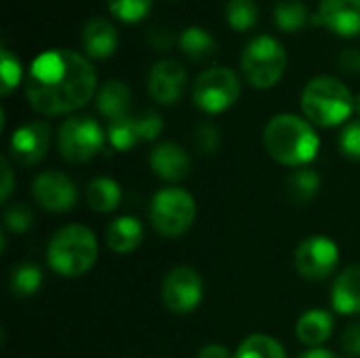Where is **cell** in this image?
Returning a JSON list of instances; mask_svg holds the SVG:
<instances>
[{
  "mask_svg": "<svg viewBox=\"0 0 360 358\" xmlns=\"http://www.w3.org/2000/svg\"><path fill=\"white\" fill-rule=\"evenodd\" d=\"M302 110L314 127L331 129L346 122L354 112L350 89L335 76L312 78L302 93Z\"/></svg>",
  "mask_w": 360,
  "mask_h": 358,
  "instance_id": "3957f363",
  "label": "cell"
},
{
  "mask_svg": "<svg viewBox=\"0 0 360 358\" xmlns=\"http://www.w3.org/2000/svg\"><path fill=\"white\" fill-rule=\"evenodd\" d=\"M108 141H110L112 150H118V152H127V150L135 148L137 143H141L135 116L129 114V116H124L120 120L110 122V127H108Z\"/></svg>",
  "mask_w": 360,
  "mask_h": 358,
  "instance_id": "4316f807",
  "label": "cell"
},
{
  "mask_svg": "<svg viewBox=\"0 0 360 358\" xmlns=\"http://www.w3.org/2000/svg\"><path fill=\"white\" fill-rule=\"evenodd\" d=\"M80 44L91 59H108L118 49V30L112 21L95 17L82 27Z\"/></svg>",
  "mask_w": 360,
  "mask_h": 358,
  "instance_id": "2e32d148",
  "label": "cell"
},
{
  "mask_svg": "<svg viewBox=\"0 0 360 358\" xmlns=\"http://www.w3.org/2000/svg\"><path fill=\"white\" fill-rule=\"evenodd\" d=\"M196 219V200L184 188H162L150 205V222L160 236L177 238L186 234Z\"/></svg>",
  "mask_w": 360,
  "mask_h": 358,
  "instance_id": "8992f818",
  "label": "cell"
},
{
  "mask_svg": "<svg viewBox=\"0 0 360 358\" xmlns=\"http://www.w3.org/2000/svg\"><path fill=\"white\" fill-rule=\"evenodd\" d=\"M51 146V127L44 120H30L13 131L8 141V158L27 169L38 165Z\"/></svg>",
  "mask_w": 360,
  "mask_h": 358,
  "instance_id": "7c38bea8",
  "label": "cell"
},
{
  "mask_svg": "<svg viewBox=\"0 0 360 358\" xmlns=\"http://www.w3.org/2000/svg\"><path fill=\"white\" fill-rule=\"evenodd\" d=\"M188 84L186 65L177 59H160L148 74V93L160 106H173L181 99Z\"/></svg>",
  "mask_w": 360,
  "mask_h": 358,
  "instance_id": "4fadbf2b",
  "label": "cell"
},
{
  "mask_svg": "<svg viewBox=\"0 0 360 358\" xmlns=\"http://www.w3.org/2000/svg\"><path fill=\"white\" fill-rule=\"evenodd\" d=\"M46 262L51 270L63 279H76L86 274L97 262V238L80 224L59 228L46 249Z\"/></svg>",
  "mask_w": 360,
  "mask_h": 358,
  "instance_id": "277c9868",
  "label": "cell"
},
{
  "mask_svg": "<svg viewBox=\"0 0 360 358\" xmlns=\"http://www.w3.org/2000/svg\"><path fill=\"white\" fill-rule=\"evenodd\" d=\"M177 44L181 49V53L194 61V63H207L217 55V42L215 38L198 25H190L186 27L179 36H177Z\"/></svg>",
  "mask_w": 360,
  "mask_h": 358,
  "instance_id": "44dd1931",
  "label": "cell"
},
{
  "mask_svg": "<svg viewBox=\"0 0 360 358\" xmlns=\"http://www.w3.org/2000/svg\"><path fill=\"white\" fill-rule=\"evenodd\" d=\"M264 148L278 165L304 167L316 158L321 139L310 120L295 114H278L264 129Z\"/></svg>",
  "mask_w": 360,
  "mask_h": 358,
  "instance_id": "7a4b0ae2",
  "label": "cell"
},
{
  "mask_svg": "<svg viewBox=\"0 0 360 358\" xmlns=\"http://www.w3.org/2000/svg\"><path fill=\"white\" fill-rule=\"evenodd\" d=\"M97 95V72L93 63L70 49L40 53L25 78V97L34 112L61 116L80 110Z\"/></svg>",
  "mask_w": 360,
  "mask_h": 358,
  "instance_id": "6da1fadb",
  "label": "cell"
},
{
  "mask_svg": "<svg viewBox=\"0 0 360 358\" xmlns=\"http://www.w3.org/2000/svg\"><path fill=\"white\" fill-rule=\"evenodd\" d=\"M202 295V276L192 266H177L162 281V304L175 314L194 312L200 306Z\"/></svg>",
  "mask_w": 360,
  "mask_h": 358,
  "instance_id": "30bf717a",
  "label": "cell"
},
{
  "mask_svg": "<svg viewBox=\"0 0 360 358\" xmlns=\"http://www.w3.org/2000/svg\"><path fill=\"white\" fill-rule=\"evenodd\" d=\"M0 165H2V190H0V200L6 203L8 196H11V192H13V169H11V162H8L6 156L2 158Z\"/></svg>",
  "mask_w": 360,
  "mask_h": 358,
  "instance_id": "74e56055",
  "label": "cell"
},
{
  "mask_svg": "<svg viewBox=\"0 0 360 358\" xmlns=\"http://www.w3.org/2000/svg\"><path fill=\"white\" fill-rule=\"evenodd\" d=\"M259 11L255 0H228L226 4V21L236 32H247L257 23Z\"/></svg>",
  "mask_w": 360,
  "mask_h": 358,
  "instance_id": "83f0119b",
  "label": "cell"
},
{
  "mask_svg": "<svg viewBox=\"0 0 360 358\" xmlns=\"http://www.w3.org/2000/svg\"><path fill=\"white\" fill-rule=\"evenodd\" d=\"M354 112L360 116V93L356 95V99H354Z\"/></svg>",
  "mask_w": 360,
  "mask_h": 358,
  "instance_id": "60d3db41",
  "label": "cell"
},
{
  "mask_svg": "<svg viewBox=\"0 0 360 358\" xmlns=\"http://www.w3.org/2000/svg\"><path fill=\"white\" fill-rule=\"evenodd\" d=\"M34 226V213L25 203H15L11 207H6L4 211V228L19 234V232H27Z\"/></svg>",
  "mask_w": 360,
  "mask_h": 358,
  "instance_id": "1f68e13d",
  "label": "cell"
},
{
  "mask_svg": "<svg viewBox=\"0 0 360 358\" xmlns=\"http://www.w3.org/2000/svg\"><path fill=\"white\" fill-rule=\"evenodd\" d=\"M143 224L137 217L131 215H122L118 219H114L108 230H105V245L118 253V255H129L133 253L141 241H143Z\"/></svg>",
  "mask_w": 360,
  "mask_h": 358,
  "instance_id": "d6986e66",
  "label": "cell"
},
{
  "mask_svg": "<svg viewBox=\"0 0 360 358\" xmlns=\"http://www.w3.org/2000/svg\"><path fill=\"white\" fill-rule=\"evenodd\" d=\"M321 190V175L314 169H297L285 181V196L291 205L304 207L308 205Z\"/></svg>",
  "mask_w": 360,
  "mask_h": 358,
  "instance_id": "7402d4cb",
  "label": "cell"
},
{
  "mask_svg": "<svg viewBox=\"0 0 360 358\" xmlns=\"http://www.w3.org/2000/svg\"><path fill=\"white\" fill-rule=\"evenodd\" d=\"M192 143L200 154L213 156L221 146V131L213 122H198L192 131Z\"/></svg>",
  "mask_w": 360,
  "mask_h": 358,
  "instance_id": "4dcf8cb0",
  "label": "cell"
},
{
  "mask_svg": "<svg viewBox=\"0 0 360 358\" xmlns=\"http://www.w3.org/2000/svg\"><path fill=\"white\" fill-rule=\"evenodd\" d=\"M32 194L40 209L51 213L72 211L78 203V188L65 173L57 169L42 171L32 181Z\"/></svg>",
  "mask_w": 360,
  "mask_h": 358,
  "instance_id": "8fae6325",
  "label": "cell"
},
{
  "mask_svg": "<svg viewBox=\"0 0 360 358\" xmlns=\"http://www.w3.org/2000/svg\"><path fill=\"white\" fill-rule=\"evenodd\" d=\"M331 306L338 314H360V264L346 268L333 283Z\"/></svg>",
  "mask_w": 360,
  "mask_h": 358,
  "instance_id": "ac0fdd59",
  "label": "cell"
},
{
  "mask_svg": "<svg viewBox=\"0 0 360 358\" xmlns=\"http://www.w3.org/2000/svg\"><path fill=\"white\" fill-rule=\"evenodd\" d=\"M150 167L152 171L165 181H179L186 179L192 171V158L186 150L175 141H162L154 146L150 152Z\"/></svg>",
  "mask_w": 360,
  "mask_h": 358,
  "instance_id": "9a60e30c",
  "label": "cell"
},
{
  "mask_svg": "<svg viewBox=\"0 0 360 358\" xmlns=\"http://www.w3.org/2000/svg\"><path fill=\"white\" fill-rule=\"evenodd\" d=\"M340 266V247L329 236H308L295 249V268L306 281L319 283L329 279Z\"/></svg>",
  "mask_w": 360,
  "mask_h": 358,
  "instance_id": "9c48e42d",
  "label": "cell"
},
{
  "mask_svg": "<svg viewBox=\"0 0 360 358\" xmlns=\"http://www.w3.org/2000/svg\"><path fill=\"white\" fill-rule=\"evenodd\" d=\"M148 42L156 51H167V49H171L175 44V36H173L171 30H167L162 25H156V27H152L148 32Z\"/></svg>",
  "mask_w": 360,
  "mask_h": 358,
  "instance_id": "d590c367",
  "label": "cell"
},
{
  "mask_svg": "<svg viewBox=\"0 0 360 358\" xmlns=\"http://www.w3.org/2000/svg\"><path fill=\"white\" fill-rule=\"evenodd\" d=\"M137 120V131H139V137H141V143L143 141H154L160 133H162V116L158 112H152V110H146L141 114L135 116Z\"/></svg>",
  "mask_w": 360,
  "mask_h": 358,
  "instance_id": "d6a6232c",
  "label": "cell"
},
{
  "mask_svg": "<svg viewBox=\"0 0 360 358\" xmlns=\"http://www.w3.org/2000/svg\"><path fill=\"white\" fill-rule=\"evenodd\" d=\"M84 196H86V205L95 213H112L118 209L122 200V190H120V184L110 177H95L86 186Z\"/></svg>",
  "mask_w": 360,
  "mask_h": 358,
  "instance_id": "603a6c76",
  "label": "cell"
},
{
  "mask_svg": "<svg viewBox=\"0 0 360 358\" xmlns=\"http://www.w3.org/2000/svg\"><path fill=\"white\" fill-rule=\"evenodd\" d=\"M312 21L342 38L359 36L360 0H321Z\"/></svg>",
  "mask_w": 360,
  "mask_h": 358,
  "instance_id": "5bb4252c",
  "label": "cell"
},
{
  "mask_svg": "<svg viewBox=\"0 0 360 358\" xmlns=\"http://www.w3.org/2000/svg\"><path fill=\"white\" fill-rule=\"evenodd\" d=\"M338 65L344 74H360V51L359 49H346L340 59Z\"/></svg>",
  "mask_w": 360,
  "mask_h": 358,
  "instance_id": "8d00e7d4",
  "label": "cell"
},
{
  "mask_svg": "<svg viewBox=\"0 0 360 358\" xmlns=\"http://www.w3.org/2000/svg\"><path fill=\"white\" fill-rule=\"evenodd\" d=\"M21 78H23V70H21L17 55H13L2 44V49H0V93H2V97L11 95L17 89V84L21 82Z\"/></svg>",
  "mask_w": 360,
  "mask_h": 358,
  "instance_id": "f1b7e54d",
  "label": "cell"
},
{
  "mask_svg": "<svg viewBox=\"0 0 360 358\" xmlns=\"http://www.w3.org/2000/svg\"><path fill=\"white\" fill-rule=\"evenodd\" d=\"M105 139L108 135L93 116H72L59 127L57 150L63 160L80 165L95 158L103 150Z\"/></svg>",
  "mask_w": 360,
  "mask_h": 358,
  "instance_id": "52a82bcc",
  "label": "cell"
},
{
  "mask_svg": "<svg viewBox=\"0 0 360 358\" xmlns=\"http://www.w3.org/2000/svg\"><path fill=\"white\" fill-rule=\"evenodd\" d=\"M240 68L251 87L262 91L272 89L281 82L287 70V51L276 38L268 34L255 36L243 49Z\"/></svg>",
  "mask_w": 360,
  "mask_h": 358,
  "instance_id": "5b68a950",
  "label": "cell"
},
{
  "mask_svg": "<svg viewBox=\"0 0 360 358\" xmlns=\"http://www.w3.org/2000/svg\"><path fill=\"white\" fill-rule=\"evenodd\" d=\"M131 103H133V93H131V87L118 78L114 80H108L101 84V89L97 91L95 95V106H97V112L101 116H105L110 122L114 120H120L124 116H129L131 112Z\"/></svg>",
  "mask_w": 360,
  "mask_h": 358,
  "instance_id": "e0dca14e",
  "label": "cell"
},
{
  "mask_svg": "<svg viewBox=\"0 0 360 358\" xmlns=\"http://www.w3.org/2000/svg\"><path fill=\"white\" fill-rule=\"evenodd\" d=\"M196 358H234L230 354V350L226 346H217V344H211V346H205L198 357Z\"/></svg>",
  "mask_w": 360,
  "mask_h": 358,
  "instance_id": "f35d334b",
  "label": "cell"
},
{
  "mask_svg": "<svg viewBox=\"0 0 360 358\" xmlns=\"http://www.w3.org/2000/svg\"><path fill=\"white\" fill-rule=\"evenodd\" d=\"M340 150L346 158L360 160V120H352L340 133Z\"/></svg>",
  "mask_w": 360,
  "mask_h": 358,
  "instance_id": "836d02e7",
  "label": "cell"
},
{
  "mask_svg": "<svg viewBox=\"0 0 360 358\" xmlns=\"http://www.w3.org/2000/svg\"><path fill=\"white\" fill-rule=\"evenodd\" d=\"M240 97V78L234 70L213 65L198 74L192 87V99L198 110L207 114H221L230 110Z\"/></svg>",
  "mask_w": 360,
  "mask_h": 358,
  "instance_id": "ba28073f",
  "label": "cell"
},
{
  "mask_svg": "<svg viewBox=\"0 0 360 358\" xmlns=\"http://www.w3.org/2000/svg\"><path fill=\"white\" fill-rule=\"evenodd\" d=\"M108 6L114 17L124 23L143 21L152 11V0H108Z\"/></svg>",
  "mask_w": 360,
  "mask_h": 358,
  "instance_id": "f546056e",
  "label": "cell"
},
{
  "mask_svg": "<svg viewBox=\"0 0 360 358\" xmlns=\"http://www.w3.org/2000/svg\"><path fill=\"white\" fill-rule=\"evenodd\" d=\"M274 21L281 32L295 34L304 30L310 21V11L302 0H285L274 8Z\"/></svg>",
  "mask_w": 360,
  "mask_h": 358,
  "instance_id": "d4e9b609",
  "label": "cell"
},
{
  "mask_svg": "<svg viewBox=\"0 0 360 358\" xmlns=\"http://www.w3.org/2000/svg\"><path fill=\"white\" fill-rule=\"evenodd\" d=\"M234 358H287V352L276 338L253 333L240 342Z\"/></svg>",
  "mask_w": 360,
  "mask_h": 358,
  "instance_id": "cb8c5ba5",
  "label": "cell"
},
{
  "mask_svg": "<svg viewBox=\"0 0 360 358\" xmlns=\"http://www.w3.org/2000/svg\"><path fill=\"white\" fill-rule=\"evenodd\" d=\"M342 346L348 357H360V321H354L346 327L342 335Z\"/></svg>",
  "mask_w": 360,
  "mask_h": 358,
  "instance_id": "e575fe53",
  "label": "cell"
},
{
  "mask_svg": "<svg viewBox=\"0 0 360 358\" xmlns=\"http://www.w3.org/2000/svg\"><path fill=\"white\" fill-rule=\"evenodd\" d=\"M42 287V272L34 264H19L8 276V289L17 298H30Z\"/></svg>",
  "mask_w": 360,
  "mask_h": 358,
  "instance_id": "484cf974",
  "label": "cell"
},
{
  "mask_svg": "<svg viewBox=\"0 0 360 358\" xmlns=\"http://www.w3.org/2000/svg\"><path fill=\"white\" fill-rule=\"evenodd\" d=\"M300 358H338V357H335V352H331V350H325V348H312V350L304 352Z\"/></svg>",
  "mask_w": 360,
  "mask_h": 358,
  "instance_id": "ab89813d",
  "label": "cell"
},
{
  "mask_svg": "<svg viewBox=\"0 0 360 358\" xmlns=\"http://www.w3.org/2000/svg\"><path fill=\"white\" fill-rule=\"evenodd\" d=\"M295 333L302 344L321 348L333 333V317L327 310H308L300 317Z\"/></svg>",
  "mask_w": 360,
  "mask_h": 358,
  "instance_id": "ffe728a7",
  "label": "cell"
}]
</instances>
